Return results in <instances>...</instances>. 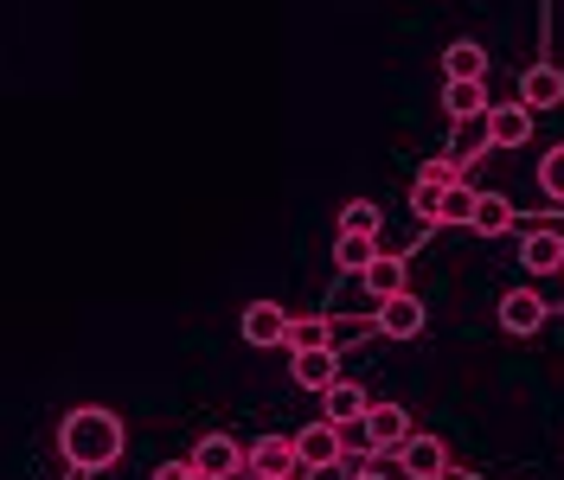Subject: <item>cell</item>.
<instances>
[{
	"instance_id": "7402d4cb",
	"label": "cell",
	"mask_w": 564,
	"mask_h": 480,
	"mask_svg": "<svg viewBox=\"0 0 564 480\" xmlns=\"http://www.w3.org/2000/svg\"><path fill=\"white\" fill-rule=\"evenodd\" d=\"M475 218V186L456 179V186H443V206H436V225H468Z\"/></svg>"
},
{
	"instance_id": "d4e9b609",
	"label": "cell",
	"mask_w": 564,
	"mask_h": 480,
	"mask_svg": "<svg viewBox=\"0 0 564 480\" xmlns=\"http://www.w3.org/2000/svg\"><path fill=\"white\" fill-rule=\"evenodd\" d=\"M436 206H443V186H430V179H417V186H411V211H417L423 225H436Z\"/></svg>"
},
{
	"instance_id": "9a60e30c",
	"label": "cell",
	"mask_w": 564,
	"mask_h": 480,
	"mask_svg": "<svg viewBox=\"0 0 564 480\" xmlns=\"http://www.w3.org/2000/svg\"><path fill=\"white\" fill-rule=\"evenodd\" d=\"M443 109H449L456 122H468V116H488V77H449Z\"/></svg>"
},
{
	"instance_id": "30bf717a",
	"label": "cell",
	"mask_w": 564,
	"mask_h": 480,
	"mask_svg": "<svg viewBox=\"0 0 564 480\" xmlns=\"http://www.w3.org/2000/svg\"><path fill=\"white\" fill-rule=\"evenodd\" d=\"M321 411H327V423H359V416L372 411V397H366V384H352V378H334L327 391H321Z\"/></svg>"
},
{
	"instance_id": "4316f807",
	"label": "cell",
	"mask_w": 564,
	"mask_h": 480,
	"mask_svg": "<svg viewBox=\"0 0 564 480\" xmlns=\"http://www.w3.org/2000/svg\"><path fill=\"white\" fill-rule=\"evenodd\" d=\"M308 480H347V474H340V461H334V468H308Z\"/></svg>"
},
{
	"instance_id": "ac0fdd59",
	"label": "cell",
	"mask_w": 564,
	"mask_h": 480,
	"mask_svg": "<svg viewBox=\"0 0 564 480\" xmlns=\"http://www.w3.org/2000/svg\"><path fill=\"white\" fill-rule=\"evenodd\" d=\"M488 122L481 116H468V122H456V141H449V161H462V167H475L481 154H488Z\"/></svg>"
},
{
	"instance_id": "484cf974",
	"label": "cell",
	"mask_w": 564,
	"mask_h": 480,
	"mask_svg": "<svg viewBox=\"0 0 564 480\" xmlns=\"http://www.w3.org/2000/svg\"><path fill=\"white\" fill-rule=\"evenodd\" d=\"M154 480H199V474H193V461H161Z\"/></svg>"
},
{
	"instance_id": "6da1fadb",
	"label": "cell",
	"mask_w": 564,
	"mask_h": 480,
	"mask_svg": "<svg viewBox=\"0 0 564 480\" xmlns=\"http://www.w3.org/2000/svg\"><path fill=\"white\" fill-rule=\"evenodd\" d=\"M122 443H129V429H122V416L104 411V404H84V411H70L58 423V455H65L77 474H104L122 461Z\"/></svg>"
},
{
	"instance_id": "4fadbf2b",
	"label": "cell",
	"mask_w": 564,
	"mask_h": 480,
	"mask_svg": "<svg viewBox=\"0 0 564 480\" xmlns=\"http://www.w3.org/2000/svg\"><path fill=\"white\" fill-rule=\"evenodd\" d=\"M520 103L527 109H558L564 103V70L558 65H532L520 77Z\"/></svg>"
},
{
	"instance_id": "9c48e42d",
	"label": "cell",
	"mask_w": 564,
	"mask_h": 480,
	"mask_svg": "<svg viewBox=\"0 0 564 480\" xmlns=\"http://www.w3.org/2000/svg\"><path fill=\"white\" fill-rule=\"evenodd\" d=\"M289 378H295L302 391H327V384L340 378V352H334V346H315V352H289Z\"/></svg>"
},
{
	"instance_id": "d6986e66",
	"label": "cell",
	"mask_w": 564,
	"mask_h": 480,
	"mask_svg": "<svg viewBox=\"0 0 564 480\" xmlns=\"http://www.w3.org/2000/svg\"><path fill=\"white\" fill-rule=\"evenodd\" d=\"M289 352H315V346H334V320L327 314H308V320H289Z\"/></svg>"
},
{
	"instance_id": "83f0119b",
	"label": "cell",
	"mask_w": 564,
	"mask_h": 480,
	"mask_svg": "<svg viewBox=\"0 0 564 480\" xmlns=\"http://www.w3.org/2000/svg\"><path fill=\"white\" fill-rule=\"evenodd\" d=\"M352 480H386V474H352Z\"/></svg>"
},
{
	"instance_id": "8992f818",
	"label": "cell",
	"mask_w": 564,
	"mask_h": 480,
	"mask_svg": "<svg viewBox=\"0 0 564 480\" xmlns=\"http://www.w3.org/2000/svg\"><path fill=\"white\" fill-rule=\"evenodd\" d=\"M423 327H430V308H423L411 288L379 302V334H386V340H417Z\"/></svg>"
},
{
	"instance_id": "e0dca14e",
	"label": "cell",
	"mask_w": 564,
	"mask_h": 480,
	"mask_svg": "<svg viewBox=\"0 0 564 480\" xmlns=\"http://www.w3.org/2000/svg\"><path fill=\"white\" fill-rule=\"evenodd\" d=\"M468 231H481V238H507V231H513V199H500V193H475V218H468Z\"/></svg>"
},
{
	"instance_id": "5bb4252c",
	"label": "cell",
	"mask_w": 564,
	"mask_h": 480,
	"mask_svg": "<svg viewBox=\"0 0 564 480\" xmlns=\"http://www.w3.org/2000/svg\"><path fill=\"white\" fill-rule=\"evenodd\" d=\"M366 436H372V448H398L411 436V411L404 404H372L366 411Z\"/></svg>"
},
{
	"instance_id": "603a6c76",
	"label": "cell",
	"mask_w": 564,
	"mask_h": 480,
	"mask_svg": "<svg viewBox=\"0 0 564 480\" xmlns=\"http://www.w3.org/2000/svg\"><path fill=\"white\" fill-rule=\"evenodd\" d=\"M340 231H352V238H379V206H372V199H347V206H340Z\"/></svg>"
},
{
	"instance_id": "5b68a950",
	"label": "cell",
	"mask_w": 564,
	"mask_h": 480,
	"mask_svg": "<svg viewBox=\"0 0 564 480\" xmlns=\"http://www.w3.org/2000/svg\"><path fill=\"white\" fill-rule=\"evenodd\" d=\"M295 461L302 468H334V461H347V443H340V423H308V429H295Z\"/></svg>"
},
{
	"instance_id": "277c9868",
	"label": "cell",
	"mask_w": 564,
	"mask_h": 480,
	"mask_svg": "<svg viewBox=\"0 0 564 480\" xmlns=\"http://www.w3.org/2000/svg\"><path fill=\"white\" fill-rule=\"evenodd\" d=\"M245 468L257 480H289V474H302V461H295V436H257L245 455Z\"/></svg>"
},
{
	"instance_id": "f546056e",
	"label": "cell",
	"mask_w": 564,
	"mask_h": 480,
	"mask_svg": "<svg viewBox=\"0 0 564 480\" xmlns=\"http://www.w3.org/2000/svg\"><path fill=\"white\" fill-rule=\"evenodd\" d=\"M558 282H564V270H558Z\"/></svg>"
},
{
	"instance_id": "cb8c5ba5",
	"label": "cell",
	"mask_w": 564,
	"mask_h": 480,
	"mask_svg": "<svg viewBox=\"0 0 564 480\" xmlns=\"http://www.w3.org/2000/svg\"><path fill=\"white\" fill-rule=\"evenodd\" d=\"M539 193H545L552 206H564V141L552 154H539Z\"/></svg>"
},
{
	"instance_id": "2e32d148",
	"label": "cell",
	"mask_w": 564,
	"mask_h": 480,
	"mask_svg": "<svg viewBox=\"0 0 564 480\" xmlns=\"http://www.w3.org/2000/svg\"><path fill=\"white\" fill-rule=\"evenodd\" d=\"M359 275H366V295H372V302H386V295H404V288H411L404 257H372Z\"/></svg>"
},
{
	"instance_id": "8fae6325",
	"label": "cell",
	"mask_w": 564,
	"mask_h": 480,
	"mask_svg": "<svg viewBox=\"0 0 564 480\" xmlns=\"http://www.w3.org/2000/svg\"><path fill=\"white\" fill-rule=\"evenodd\" d=\"M500 327L520 334V340L539 334V327H545V302H539L532 288H507V295H500Z\"/></svg>"
},
{
	"instance_id": "52a82bcc",
	"label": "cell",
	"mask_w": 564,
	"mask_h": 480,
	"mask_svg": "<svg viewBox=\"0 0 564 480\" xmlns=\"http://www.w3.org/2000/svg\"><path fill=\"white\" fill-rule=\"evenodd\" d=\"M488 141L494 148H527L532 141V109L527 103H488Z\"/></svg>"
},
{
	"instance_id": "3957f363",
	"label": "cell",
	"mask_w": 564,
	"mask_h": 480,
	"mask_svg": "<svg viewBox=\"0 0 564 480\" xmlns=\"http://www.w3.org/2000/svg\"><path fill=\"white\" fill-rule=\"evenodd\" d=\"M186 461H193V474L199 480H238L245 474V448L231 443V436H199Z\"/></svg>"
},
{
	"instance_id": "7a4b0ae2",
	"label": "cell",
	"mask_w": 564,
	"mask_h": 480,
	"mask_svg": "<svg viewBox=\"0 0 564 480\" xmlns=\"http://www.w3.org/2000/svg\"><path fill=\"white\" fill-rule=\"evenodd\" d=\"M398 468H404L411 480H443V474H449V443H443V436H417V429H411V436L398 443Z\"/></svg>"
},
{
	"instance_id": "44dd1931",
	"label": "cell",
	"mask_w": 564,
	"mask_h": 480,
	"mask_svg": "<svg viewBox=\"0 0 564 480\" xmlns=\"http://www.w3.org/2000/svg\"><path fill=\"white\" fill-rule=\"evenodd\" d=\"M372 257H379V238H352V231H340V238H334V263H340L347 275H359Z\"/></svg>"
},
{
	"instance_id": "ba28073f",
	"label": "cell",
	"mask_w": 564,
	"mask_h": 480,
	"mask_svg": "<svg viewBox=\"0 0 564 480\" xmlns=\"http://www.w3.org/2000/svg\"><path fill=\"white\" fill-rule=\"evenodd\" d=\"M238 327H245V346H282L289 340V308L282 302H250Z\"/></svg>"
},
{
	"instance_id": "ffe728a7",
	"label": "cell",
	"mask_w": 564,
	"mask_h": 480,
	"mask_svg": "<svg viewBox=\"0 0 564 480\" xmlns=\"http://www.w3.org/2000/svg\"><path fill=\"white\" fill-rule=\"evenodd\" d=\"M443 70H449V77H488V52H481L475 39H456V45L443 52Z\"/></svg>"
},
{
	"instance_id": "7c38bea8",
	"label": "cell",
	"mask_w": 564,
	"mask_h": 480,
	"mask_svg": "<svg viewBox=\"0 0 564 480\" xmlns=\"http://www.w3.org/2000/svg\"><path fill=\"white\" fill-rule=\"evenodd\" d=\"M520 263L532 275H558L564 270V231H527L520 238Z\"/></svg>"
},
{
	"instance_id": "f1b7e54d",
	"label": "cell",
	"mask_w": 564,
	"mask_h": 480,
	"mask_svg": "<svg viewBox=\"0 0 564 480\" xmlns=\"http://www.w3.org/2000/svg\"><path fill=\"white\" fill-rule=\"evenodd\" d=\"M289 480H302V474H289Z\"/></svg>"
}]
</instances>
